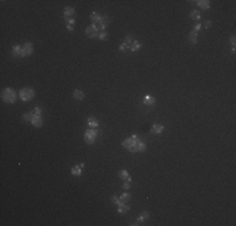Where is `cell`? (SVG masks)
Here are the masks:
<instances>
[{
    "label": "cell",
    "mask_w": 236,
    "mask_h": 226,
    "mask_svg": "<svg viewBox=\"0 0 236 226\" xmlns=\"http://www.w3.org/2000/svg\"><path fill=\"white\" fill-rule=\"evenodd\" d=\"M141 140V137L138 134H132L131 137L126 138L122 141V147H125L126 150H128L129 152L136 153L138 152V142Z\"/></svg>",
    "instance_id": "6da1fadb"
},
{
    "label": "cell",
    "mask_w": 236,
    "mask_h": 226,
    "mask_svg": "<svg viewBox=\"0 0 236 226\" xmlns=\"http://www.w3.org/2000/svg\"><path fill=\"white\" fill-rule=\"evenodd\" d=\"M18 96H19V93L13 88H5L1 92V99L4 102L9 103V104H11V103H14L15 101H17Z\"/></svg>",
    "instance_id": "7a4b0ae2"
},
{
    "label": "cell",
    "mask_w": 236,
    "mask_h": 226,
    "mask_svg": "<svg viewBox=\"0 0 236 226\" xmlns=\"http://www.w3.org/2000/svg\"><path fill=\"white\" fill-rule=\"evenodd\" d=\"M35 93H34V89L30 88V87H24L19 90V98L23 101V102H29L34 98Z\"/></svg>",
    "instance_id": "3957f363"
},
{
    "label": "cell",
    "mask_w": 236,
    "mask_h": 226,
    "mask_svg": "<svg viewBox=\"0 0 236 226\" xmlns=\"http://www.w3.org/2000/svg\"><path fill=\"white\" fill-rule=\"evenodd\" d=\"M98 136H99V132L97 131V128H88L84 132V141H86V143L93 145Z\"/></svg>",
    "instance_id": "277c9868"
},
{
    "label": "cell",
    "mask_w": 236,
    "mask_h": 226,
    "mask_svg": "<svg viewBox=\"0 0 236 226\" xmlns=\"http://www.w3.org/2000/svg\"><path fill=\"white\" fill-rule=\"evenodd\" d=\"M33 51H34L33 44H31L30 42H25L22 45V55H20V58L28 57V55H31V54H33Z\"/></svg>",
    "instance_id": "5b68a950"
},
{
    "label": "cell",
    "mask_w": 236,
    "mask_h": 226,
    "mask_svg": "<svg viewBox=\"0 0 236 226\" xmlns=\"http://www.w3.org/2000/svg\"><path fill=\"white\" fill-rule=\"evenodd\" d=\"M111 24V18L108 17V15H102V18H101V22L98 23L97 25V29L98 31H103V30H106V28Z\"/></svg>",
    "instance_id": "8992f818"
},
{
    "label": "cell",
    "mask_w": 236,
    "mask_h": 226,
    "mask_svg": "<svg viewBox=\"0 0 236 226\" xmlns=\"http://www.w3.org/2000/svg\"><path fill=\"white\" fill-rule=\"evenodd\" d=\"M98 34H99V31H98L97 26H95L94 24H91V25H88L86 28V35L88 38H91V39L98 38Z\"/></svg>",
    "instance_id": "52a82bcc"
},
{
    "label": "cell",
    "mask_w": 236,
    "mask_h": 226,
    "mask_svg": "<svg viewBox=\"0 0 236 226\" xmlns=\"http://www.w3.org/2000/svg\"><path fill=\"white\" fill-rule=\"evenodd\" d=\"M163 129H165V127L163 124H158V123H153L151 127V133L152 134H161L163 132Z\"/></svg>",
    "instance_id": "ba28073f"
},
{
    "label": "cell",
    "mask_w": 236,
    "mask_h": 226,
    "mask_svg": "<svg viewBox=\"0 0 236 226\" xmlns=\"http://www.w3.org/2000/svg\"><path fill=\"white\" fill-rule=\"evenodd\" d=\"M87 126H88V128H98L99 127V121L95 117H89L87 120Z\"/></svg>",
    "instance_id": "9c48e42d"
},
{
    "label": "cell",
    "mask_w": 236,
    "mask_h": 226,
    "mask_svg": "<svg viewBox=\"0 0 236 226\" xmlns=\"http://www.w3.org/2000/svg\"><path fill=\"white\" fill-rule=\"evenodd\" d=\"M30 123L33 124L34 127H37V128H40V127L43 126V118H42V116H33Z\"/></svg>",
    "instance_id": "30bf717a"
},
{
    "label": "cell",
    "mask_w": 236,
    "mask_h": 226,
    "mask_svg": "<svg viewBox=\"0 0 236 226\" xmlns=\"http://www.w3.org/2000/svg\"><path fill=\"white\" fill-rule=\"evenodd\" d=\"M155 103H156V98L153 96H151V94H146L143 97V104L145 106H153Z\"/></svg>",
    "instance_id": "8fae6325"
},
{
    "label": "cell",
    "mask_w": 236,
    "mask_h": 226,
    "mask_svg": "<svg viewBox=\"0 0 236 226\" xmlns=\"http://www.w3.org/2000/svg\"><path fill=\"white\" fill-rule=\"evenodd\" d=\"M129 211V206L127 205V204H122L121 205H118L117 206V212L119 213V215H125V213H127Z\"/></svg>",
    "instance_id": "7c38bea8"
},
{
    "label": "cell",
    "mask_w": 236,
    "mask_h": 226,
    "mask_svg": "<svg viewBox=\"0 0 236 226\" xmlns=\"http://www.w3.org/2000/svg\"><path fill=\"white\" fill-rule=\"evenodd\" d=\"M101 18H102V15H99V13H97V11H93V13L91 14V22H92V24H94V25H97L99 22H101Z\"/></svg>",
    "instance_id": "4fadbf2b"
},
{
    "label": "cell",
    "mask_w": 236,
    "mask_h": 226,
    "mask_svg": "<svg viewBox=\"0 0 236 226\" xmlns=\"http://www.w3.org/2000/svg\"><path fill=\"white\" fill-rule=\"evenodd\" d=\"M148 219H150V212H148V211H143V212L141 213V215H139V217H138V219L136 220V221H137V223H138L139 225H142L143 223H145V221H147Z\"/></svg>",
    "instance_id": "5bb4252c"
},
{
    "label": "cell",
    "mask_w": 236,
    "mask_h": 226,
    "mask_svg": "<svg viewBox=\"0 0 236 226\" xmlns=\"http://www.w3.org/2000/svg\"><path fill=\"white\" fill-rule=\"evenodd\" d=\"M118 177L119 178H122V180H125V181H132V178H131V176H129V173H128V171L127 170H119L118 171Z\"/></svg>",
    "instance_id": "9a60e30c"
},
{
    "label": "cell",
    "mask_w": 236,
    "mask_h": 226,
    "mask_svg": "<svg viewBox=\"0 0 236 226\" xmlns=\"http://www.w3.org/2000/svg\"><path fill=\"white\" fill-rule=\"evenodd\" d=\"M74 13H75L74 8H72V6H65V8H64V19H69L70 17H73Z\"/></svg>",
    "instance_id": "2e32d148"
},
{
    "label": "cell",
    "mask_w": 236,
    "mask_h": 226,
    "mask_svg": "<svg viewBox=\"0 0 236 226\" xmlns=\"http://www.w3.org/2000/svg\"><path fill=\"white\" fill-rule=\"evenodd\" d=\"M195 3L197 4L201 9H203V10L210 9V1H209V0H198V1H195Z\"/></svg>",
    "instance_id": "e0dca14e"
},
{
    "label": "cell",
    "mask_w": 236,
    "mask_h": 226,
    "mask_svg": "<svg viewBox=\"0 0 236 226\" xmlns=\"http://www.w3.org/2000/svg\"><path fill=\"white\" fill-rule=\"evenodd\" d=\"M187 39H189V42L191 43V44H196L198 40V35L197 33H195V31L192 30L191 33H189V37H187Z\"/></svg>",
    "instance_id": "ac0fdd59"
},
{
    "label": "cell",
    "mask_w": 236,
    "mask_h": 226,
    "mask_svg": "<svg viewBox=\"0 0 236 226\" xmlns=\"http://www.w3.org/2000/svg\"><path fill=\"white\" fill-rule=\"evenodd\" d=\"M73 98L74 99H78V101H82V99H84V93H83L81 89H74L73 90Z\"/></svg>",
    "instance_id": "d6986e66"
},
{
    "label": "cell",
    "mask_w": 236,
    "mask_h": 226,
    "mask_svg": "<svg viewBox=\"0 0 236 226\" xmlns=\"http://www.w3.org/2000/svg\"><path fill=\"white\" fill-rule=\"evenodd\" d=\"M70 172H72V175L73 176H81L82 175V167L79 165H75V166H73L72 167V170H70Z\"/></svg>",
    "instance_id": "ffe728a7"
},
{
    "label": "cell",
    "mask_w": 236,
    "mask_h": 226,
    "mask_svg": "<svg viewBox=\"0 0 236 226\" xmlns=\"http://www.w3.org/2000/svg\"><path fill=\"white\" fill-rule=\"evenodd\" d=\"M134 42V39L131 37V35H126V38H125V42L122 43L123 45L126 47V49H129L131 48V45H132V43Z\"/></svg>",
    "instance_id": "44dd1931"
},
{
    "label": "cell",
    "mask_w": 236,
    "mask_h": 226,
    "mask_svg": "<svg viewBox=\"0 0 236 226\" xmlns=\"http://www.w3.org/2000/svg\"><path fill=\"white\" fill-rule=\"evenodd\" d=\"M132 196L129 192H123L121 196H119V200H121L122 202H125V204H128V201H131Z\"/></svg>",
    "instance_id": "7402d4cb"
},
{
    "label": "cell",
    "mask_w": 236,
    "mask_h": 226,
    "mask_svg": "<svg viewBox=\"0 0 236 226\" xmlns=\"http://www.w3.org/2000/svg\"><path fill=\"white\" fill-rule=\"evenodd\" d=\"M190 18L192 19V20L200 22V19H201V14H200L198 10H192V11L190 13Z\"/></svg>",
    "instance_id": "603a6c76"
},
{
    "label": "cell",
    "mask_w": 236,
    "mask_h": 226,
    "mask_svg": "<svg viewBox=\"0 0 236 226\" xmlns=\"http://www.w3.org/2000/svg\"><path fill=\"white\" fill-rule=\"evenodd\" d=\"M13 55L14 57H18V58H20V55H22V45H14L13 47Z\"/></svg>",
    "instance_id": "cb8c5ba5"
},
{
    "label": "cell",
    "mask_w": 236,
    "mask_h": 226,
    "mask_svg": "<svg viewBox=\"0 0 236 226\" xmlns=\"http://www.w3.org/2000/svg\"><path fill=\"white\" fill-rule=\"evenodd\" d=\"M141 47H142V43H139V42H137V40H134L133 43H132V45H131L129 50H131V51H138L139 49H141Z\"/></svg>",
    "instance_id": "d4e9b609"
},
{
    "label": "cell",
    "mask_w": 236,
    "mask_h": 226,
    "mask_svg": "<svg viewBox=\"0 0 236 226\" xmlns=\"http://www.w3.org/2000/svg\"><path fill=\"white\" fill-rule=\"evenodd\" d=\"M109 38V33L106 30H103V31H99V34H98V39L99 40H107V39Z\"/></svg>",
    "instance_id": "484cf974"
},
{
    "label": "cell",
    "mask_w": 236,
    "mask_h": 226,
    "mask_svg": "<svg viewBox=\"0 0 236 226\" xmlns=\"http://www.w3.org/2000/svg\"><path fill=\"white\" fill-rule=\"evenodd\" d=\"M33 116H34V114H33V112H31V111H30V112H25V113L23 114V120L26 121V122H30L31 118H33Z\"/></svg>",
    "instance_id": "4316f807"
},
{
    "label": "cell",
    "mask_w": 236,
    "mask_h": 226,
    "mask_svg": "<svg viewBox=\"0 0 236 226\" xmlns=\"http://www.w3.org/2000/svg\"><path fill=\"white\" fill-rule=\"evenodd\" d=\"M111 201H112V202H113V204H114V205H117V206L122 204V201H121V200H119V197H118L117 195H113V196H112V197H111ZM123 204H125V202H123Z\"/></svg>",
    "instance_id": "83f0119b"
},
{
    "label": "cell",
    "mask_w": 236,
    "mask_h": 226,
    "mask_svg": "<svg viewBox=\"0 0 236 226\" xmlns=\"http://www.w3.org/2000/svg\"><path fill=\"white\" fill-rule=\"evenodd\" d=\"M31 112H33V114H34V116H42V112H43V109H42V107H35V108L33 109V111H31Z\"/></svg>",
    "instance_id": "f1b7e54d"
},
{
    "label": "cell",
    "mask_w": 236,
    "mask_h": 226,
    "mask_svg": "<svg viewBox=\"0 0 236 226\" xmlns=\"http://www.w3.org/2000/svg\"><path fill=\"white\" fill-rule=\"evenodd\" d=\"M131 187H132V182L128 181V180L125 181V184H123V188H125V190H129Z\"/></svg>",
    "instance_id": "f546056e"
},
{
    "label": "cell",
    "mask_w": 236,
    "mask_h": 226,
    "mask_svg": "<svg viewBox=\"0 0 236 226\" xmlns=\"http://www.w3.org/2000/svg\"><path fill=\"white\" fill-rule=\"evenodd\" d=\"M64 20H65V23H67V24H69V25H73V26H74V24H75V19H74V18L64 19Z\"/></svg>",
    "instance_id": "4dcf8cb0"
},
{
    "label": "cell",
    "mask_w": 236,
    "mask_h": 226,
    "mask_svg": "<svg viewBox=\"0 0 236 226\" xmlns=\"http://www.w3.org/2000/svg\"><path fill=\"white\" fill-rule=\"evenodd\" d=\"M201 28H202L201 23H197V24H195V26H194V31L195 33H198V31L201 30Z\"/></svg>",
    "instance_id": "1f68e13d"
},
{
    "label": "cell",
    "mask_w": 236,
    "mask_h": 226,
    "mask_svg": "<svg viewBox=\"0 0 236 226\" xmlns=\"http://www.w3.org/2000/svg\"><path fill=\"white\" fill-rule=\"evenodd\" d=\"M211 25H212V22H211V20H206L205 22V25H203V26H205V29H209Z\"/></svg>",
    "instance_id": "d6a6232c"
},
{
    "label": "cell",
    "mask_w": 236,
    "mask_h": 226,
    "mask_svg": "<svg viewBox=\"0 0 236 226\" xmlns=\"http://www.w3.org/2000/svg\"><path fill=\"white\" fill-rule=\"evenodd\" d=\"M235 42H236V37H235V35H233V37L230 38V43L233 44V47H235V44H236Z\"/></svg>",
    "instance_id": "836d02e7"
},
{
    "label": "cell",
    "mask_w": 236,
    "mask_h": 226,
    "mask_svg": "<svg viewBox=\"0 0 236 226\" xmlns=\"http://www.w3.org/2000/svg\"><path fill=\"white\" fill-rule=\"evenodd\" d=\"M67 29L69 30V31H73V30H74V26H73V25H69V24H67Z\"/></svg>",
    "instance_id": "e575fe53"
},
{
    "label": "cell",
    "mask_w": 236,
    "mask_h": 226,
    "mask_svg": "<svg viewBox=\"0 0 236 226\" xmlns=\"http://www.w3.org/2000/svg\"><path fill=\"white\" fill-rule=\"evenodd\" d=\"M79 166H81L82 168H84V166H86V165H84V162H81V163H79Z\"/></svg>",
    "instance_id": "d590c367"
}]
</instances>
